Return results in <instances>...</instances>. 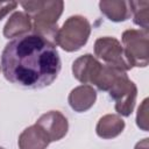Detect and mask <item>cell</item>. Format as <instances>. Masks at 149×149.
I'll use <instances>...</instances> for the list:
<instances>
[{
  "instance_id": "9",
  "label": "cell",
  "mask_w": 149,
  "mask_h": 149,
  "mask_svg": "<svg viewBox=\"0 0 149 149\" xmlns=\"http://www.w3.org/2000/svg\"><path fill=\"white\" fill-rule=\"evenodd\" d=\"M97 100V92L91 85H79L71 90L68 101L70 107L78 113L88 111Z\"/></svg>"
},
{
  "instance_id": "7",
  "label": "cell",
  "mask_w": 149,
  "mask_h": 149,
  "mask_svg": "<svg viewBox=\"0 0 149 149\" xmlns=\"http://www.w3.org/2000/svg\"><path fill=\"white\" fill-rule=\"evenodd\" d=\"M35 125L40 127L49 142L62 140L69 130L68 119L59 111H49L42 114Z\"/></svg>"
},
{
  "instance_id": "6",
  "label": "cell",
  "mask_w": 149,
  "mask_h": 149,
  "mask_svg": "<svg viewBox=\"0 0 149 149\" xmlns=\"http://www.w3.org/2000/svg\"><path fill=\"white\" fill-rule=\"evenodd\" d=\"M94 55L97 59H101L106 65L118 68L122 71L132 69L126 59L122 44L115 37L104 36L97 38L94 42Z\"/></svg>"
},
{
  "instance_id": "16",
  "label": "cell",
  "mask_w": 149,
  "mask_h": 149,
  "mask_svg": "<svg viewBox=\"0 0 149 149\" xmlns=\"http://www.w3.org/2000/svg\"><path fill=\"white\" fill-rule=\"evenodd\" d=\"M16 6H17V2H15V1L0 2V21H1L2 17H5L9 12H12L13 9H15Z\"/></svg>"
},
{
  "instance_id": "17",
  "label": "cell",
  "mask_w": 149,
  "mask_h": 149,
  "mask_svg": "<svg viewBox=\"0 0 149 149\" xmlns=\"http://www.w3.org/2000/svg\"><path fill=\"white\" fill-rule=\"evenodd\" d=\"M148 140L149 139H143L142 141L137 142L135 146V149H148Z\"/></svg>"
},
{
  "instance_id": "18",
  "label": "cell",
  "mask_w": 149,
  "mask_h": 149,
  "mask_svg": "<svg viewBox=\"0 0 149 149\" xmlns=\"http://www.w3.org/2000/svg\"><path fill=\"white\" fill-rule=\"evenodd\" d=\"M0 149H5V148H2V147H0Z\"/></svg>"
},
{
  "instance_id": "4",
  "label": "cell",
  "mask_w": 149,
  "mask_h": 149,
  "mask_svg": "<svg viewBox=\"0 0 149 149\" xmlns=\"http://www.w3.org/2000/svg\"><path fill=\"white\" fill-rule=\"evenodd\" d=\"M122 48L132 68H146L149 62V31L127 29L122 33Z\"/></svg>"
},
{
  "instance_id": "11",
  "label": "cell",
  "mask_w": 149,
  "mask_h": 149,
  "mask_svg": "<svg viewBox=\"0 0 149 149\" xmlns=\"http://www.w3.org/2000/svg\"><path fill=\"white\" fill-rule=\"evenodd\" d=\"M125 121L118 114H106L101 116L97 123L95 133L99 137L109 140L119 136L125 129Z\"/></svg>"
},
{
  "instance_id": "3",
  "label": "cell",
  "mask_w": 149,
  "mask_h": 149,
  "mask_svg": "<svg viewBox=\"0 0 149 149\" xmlns=\"http://www.w3.org/2000/svg\"><path fill=\"white\" fill-rule=\"evenodd\" d=\"M91 34V24L85 16L72 15L65 20L58 28L55 37V44L63 50L72 52L84 47Z\"/></svg>"
},
{
  "instance_id": "10",
  "label": "cell",
  "mask_w": 149,
  "mask_h": 149,
  "mask_svg": "<svg viewBox=\"0 0 149 149\" xmlns=\"http://www.w3.org/2000/svg\"><path fill=\"white\" fill-rule=\"evenodd\" d=\"M33 30L30 17L24 12H15L7 20L3 27V36L6 38H16L29 34Z\"/></svg>"
},
{
  "instance_id": "2",
  "label": "cell",
  "mask_w": 149,
  "mask_h": 149,
  "mask_svg": "<svg viewBox=\"0 0 149 149\" xmlns=\"http://www.w3.org/2000/svg\"><path fill=\"white\" fill-rule=\"evenodd\" d=\"M24 13L31 20L33 34L40 35L55 43L56 33L58 30L57 22L64 8L63 1H22Z\"/></svg>"
},
{
  "instance_id": "12",
  "label": "cell",
  "mask_w": 149,
  "mask_h": 149,
  "mask_svg": "<svg viewBox=\"0 0 149 149\" xmlns=\"http://www.w3.org/2000/svg\"><path fill=\"white\" fill-rule=\"evenodd\" d=\"M49 143L48 137L36 125L26 128L17 140L20 149H47Z\"/></svg>"
},
{
  "instance_id": "14",
  "label": "cell",
  "mask_w": 149,
  "mask_h": 149,
  "mask_svg": "<svg viewBox=\"0 0 149 149\" xmlns=\"http://www.w3.org/2000/svg\"><path fill=\"white\" fill-rule=\"evenodd\" d=\"M133 21L143 30L149 28V1H129Z\"/></svg>"
},
{
  "instance_id": "1",
  "label": "cell",
  "mask_w": 149,
  "mask_h": 149,
  "mask_svg": "<svg viewBox=\"0 0 149 149\" xmlns=\"http://www.w3.org/2000/svg\"><path fill=\"white\" fill-rule=\"evenodd\" d=\"M61 65L56 44L36 34L13 38L1 54L5 78L26 88L51 85L61 71Z\"/></svg>"
},
{
  "instance_id": "15",
  "label": "cell",
  "mask_w": 149,
  "mask_h": 149,
  "mask_svg": "<svg viewBox=\"0 0 149 149\" xmlns=\"http://www.w3.org/2000/svg\"><path fill=\"white\" fill-rule=\"evenodd\" d=\"M148 120H149V118H148V98H146L137 109V115H136L137 127L141 128L142 130L147 132L149 129V127H148L149 121Z\"/></svg>"
},
{
  "instance_id": "5",
  "label": "cell",
  "mask_w": 149,
  "mask_h": 149,
  "mask_svg": "<svg viewBox=\"0 0 149 149\" xmlns=\"http://www.w3.org/2000/svg\"><path fill=\"white\" fill-rule=\"evenodd\" d=\"M109 97L115 101V111L122 116H129L135 107L137 87L127 76L121 74L108 90Z\"/></svg>"
},
{
  "instance_id": "13",
  "label": "cell",
  "mask_w": 149,
  "mask_h": 149,
  "mask_svg": "<svg viewBox=\"0 0 149 149\" xmlns=\"http://www.w3.org/2000/svg\"><path fill=\"white\" fill-rule=\"evenodd\" d=\"M99 8L101 13L113 22L126 21L132 15V9L129 6V1L123 0H109V1H100Z\"/></svg>"
},
{
  "instance_id": "8",
  "label": "cell",
  "mask_w": 149,
  "mask_h": 149,
  "mask_svg": "<svg viewBox=\"0 0 149 149\" xmlns=\"http://www.w3.org/2000/svg\"><path fill=\"white\" fill-rule=\"evenodd\" d=\"M102 64L91 54H85L78 57L72 63L73 77L84 85L95 84L98 76L100 74Z\"/></svg>"
}]
</instances>
